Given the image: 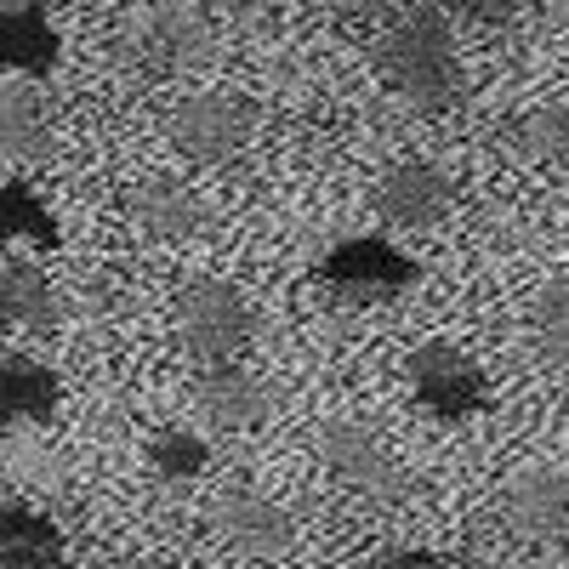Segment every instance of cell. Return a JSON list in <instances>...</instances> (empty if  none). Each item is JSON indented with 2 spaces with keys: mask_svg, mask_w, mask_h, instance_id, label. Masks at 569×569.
I'll use <instances>...</instances> for the list:
<instances>
[{
  "mask_svg": "<svg viewBox=\"0 0 569 569\" xmlns=\"http://www.w3.org/2000/svg\"><path fill=\"white\" fill-rule=\"evenodd\" d=\"M194 410H200L206 427H217V433H246V427L268 421L273 393H268L262 376H251L240 365H217L194 382Z\"/></svg>",
  "mask_w": 569,
  "mask_h": 569,
  "instance_id": "cell-11",
  "label": "cell"
},
{
  "mask_svg": "<svg viewBox=\"0 0 569 569\" xmlns=\"http://www.w3.org/2000/svg\"><path fill=\"white\" fill-rule=\"evenodd\" d=\"M114 52L142 74H188L217 52V29L200 7H137L114 29Z\"/></svg>",
  "mask_w": 569,
  "mask_h": 569,
  "instance_id": "cell-2",
  "label": "cell"
},
{
  "mask_svg": "<svg viewBox=\"0 0 569 569\" xmlns=\"http://www.w3.org/2000/svg\"><path fill=\"white\" fill-rule=\"evenodd\" d=\"M376 569H456V563H445V558H433V552H388Z\"/></svg>",
  "mask_w": 569,
  "mask_h": 569,
  "instance_id": "cell-22",
  "label": "cell"
},
{
  "mask_svg": "<svg viewBox=\"0 0 569 569\" xmlns=\"http://www.w3.org/2000/svg\"><path fill=\"white\" fill-rule=\"evenodd\" d=\"M376 74L410 109H456L461 103V52L439 7H405L376 40Z\"/></svg>",
  "mask_w": 569,
  "mask_h": 569,
  "instance_id": "cell-1",
  "label": "cell"
},
{
  "mask_svg": "<svg viewBox=\"0 0 569 569\" xmlns=\"http://www.w3.org/2000/svg\"><path fill=\"white\" fill-rule=\"evenodd\" d=\"M177 337L211 370L251 342V308L228 279H188L177 291Z\"/></svg>",
  "mask_w": 569,
  "mask_h": 569,
  "instance_id": "cell-5",
  "label": "cell"
},
{
  "mask_svg": "<svg viewBox=\"0 0 569 569\" xmlns=\"http://www.w3.org/2000/svg\"><path fill=\"white\" fill-rule=\"evenodd\" d=\"M63 58V34L52 29L46 7H23V0H7L0 7V63L7 74H23V80H46Z\"/></svg>",
  "mask_w": 569,
  "mask_h": 569,
  "instance_id": "cell-13",
  "label": "cell"
},
{
  "mask_svg": "<svg viewBox=\"0 0 569 569\" xmlns=\"http://www.w3.org/2000/svg\"><path fill=\"white\" fill-rule=\"evenodd\" d=\"M257 131V103L240 98V91H194V98H182L177 114H171V142L182 160L194 166H228L233 154L251 142Z\"/></svg>",
  "mask_w": 569,
  "mask_h": 569,
  "instance_id": "cell-4",
  "label": "cell"
},
{
  "mask_svg": "<svg viewBox=\"0 0 569 569\" xmlns=\"http://www.w3.org/2000/svg\"><path fill=\"white\" fill-rule=\"evenodd\" d=\"M501 518L518 541L530 547H569V472L563 467H530L507 479Z\"/></svg>",
  "mask_w": 569,
  "mask_h": 569,
  "instance_id": "cell-8",
  "label": "cell"
},
{
  "mask_svg": "<svg viewBox=\"0 0 569 569\" xmlns=\"http://www.w3.org/2000/svg\"><path fill=\"white\" fill-rule=\"evenodd\" d=\"M0 308L18 330H40V337L58 325V291L29 257H7V268H0Z\"/></svg>",
  "mask_w": 569,
  "mask_h": 569,
  "instance_id": "cell-17",
  "label": "cell"
},
{
  "mask_svg": "<svg viewBox=\"0 0 569 569\" xmlns=\"http://www.w3.org/2000/svg\"><path fill=\"white\" fill-rule=\"evenodd\" d=\"M0 154L12 166H52L58 142H52V109H46L40 86L7 80L0 91Z\"/></svg>",
  "mask_w": 569,
  "mask_h": 569,
  "instance_id": "cell-12",
  "label": "cell"
},
{
  "mask_svg": "<svg viewBox=\"0 0 569 569\" xmlns=\"http://www.w3.org/2000/svg\"><path fill=\"white\" fill-rule=\"evenodd\" d=\"M450 206H456V182L427 160H405L382 171V182L370 188V211L388 228H433L450 217Z\"/></svg>",
  "mask_w": 569,
  "mask_h": 569,
  "instance_id": "cell-10",
  "label": "cell"
},
{
  "mask_svg": "<svg viewBox=\"0 0 569 569\" xmlns=\"http://www.w3.org/2000/svg\"><path fill=\"white\" fill-rule=\"evenodd\" d=\"M410 388H416L421 410L439 416V421H467L490 399V382H485L479 359H472L467 348H456V342H421L410 353Z\"/></svg>",
  "mask_w": 569,
  "mask_h": 569,
  "instance_id": "cell-6",
  "label": "cell"
},
{
  "mask_svg": "<svg viewBox=\"0 0 569 569\" xmlns=\"http://www.w3.org/2000/svg\"><path fill=\"white\" fill-rule=\"evenodd\" d=\"M103 569H171V563H160V558H142V552H131V558H114V563H103Z\"/></svg>",
  "mask_w": 569,
  "mask_h": 569,
  "instance_id": "cell-23",
  "label": "cell"
},
{
  "mask_svg": "<svg viewBox=\"0 0 569 569\" xmlns=\"http://www.w3.org/2000/svg\"><path fill=\"white\" fill-rule=\"evenodd\" d=\"M313 273H319L325 291L337 302H348V308H382V302H393L399 291L416 284V262L399 246L376 240V233H359V240L330 246Z\"/></svg>",
  "mask_w": 569,
  "mask_h": 569,
  "instance_id": "cell-3",
  "label": "cell"
},
{
  "mask_svg": "<svg viewBox=\"0 0 569 569\" xmlns=\"http://www.w3.org/2000/svg\"><path fill=\"white\" fill-rule=\"evenodd\" d=\"M507 142L536 166H569V103H541L525 109L507 126Z\"/></svg>",
  "mask_w": 569,
  "mask_h": 569,
  "instance_id": "cell-18",
  "label": "cell"
},
{
  "mask_svg": "<svg viewBox=\"0 0 569 569\" xmlns=\"http://www.w3.org/2000/svg\"><path fill=\"white\" fill-rule=\"evenodd\" d=\"M0 211H7V233L12 240H29L34 251H58V222H52V211H46V200L34 194L29 182H7L0 188Z\"/></svg>",
  "mask_w": 569,
  "mask_h": 569,
  "instance_id": "cell-19",
  "label": "cell"
},
{
  "mask_svg": "<svg viewBox=\"0 0 569 569\" xmlns=\"http://www.w3.org/2000/svg\"><path fill=\"white\" fill-rule=\"evenodd\" d=\"M0 569H69V541L46 512L7 501L0 512Z\"/></svg>",
  "mask_w": 569,
  "mask_h": 569,
  "instance_id": "cell-15",
  "label": "cell"
},
{
  "mask_svg": "<svg viewBox=\"0 0 569 569\" xmlns=\"http://www.w3.org/2000/svg\"><path fill=\"white\" fill-rule=\"evenodd\" d=\"M142 450H149V467L160 472L166 485H188V479H200L206 461H211V450H206L194 433H171V427H166V433H149V445H142Z\"/></svg>",
  "mask_w": 569,
  "mask_h": 569,
  "instance_id": "cell-21",
  "label": "cell"
},
{
  "mask_svg": "<svg viewBox=\"0 0 569 569\" xmlns=\"http://www.w3.org/2000/svg\"><path fill=\"white\" fill-rule=\"evenodd\" d=\"M131 222L149 233V240L160 246H182L194 240V233L206 228V206L188 182H171V177H149L131 188Z\"/></svg>",
  "mask_w": 569,
  "mask_h": 569,
  "instance_id": "cell-14",
  "label": "cell"
},
{
  "mask_svg": "<svg viewBox=\"0 0 569 569\" xmlns=\"http://www.w3.org/2000/svg\"><path fill=\"white\" fill-rule=\"evenodd\" d=\"M58 410V376L52 365H40L29 353H7V365H0V416H7V427L18 433V427H40L52 421Z\"/></svg>",
  "mask_w": 569,
  "mask_h": 569,
  "instance_id": "cell-16",
  "label": "cell"
},
{
  "mask_svg": "<svg viewBox=\"0 0 569 569\" xmlns=\"http://www.w3.org/2000/svg\"><path fill=\"white\" fill-rule=\"evenodd\" d=\"M530 337L547 365H569V279H552L530 308Z\"/></svg>",
  "mask_w": 569,
  "mask_h": 569,
  "instance_id": "cell-20",
  "label": "cell"
},
{
  "mask_svg": "<svg viewBox=\"0 0 569 569\" xmlns=\"http://www.w3.org/2000/svg\"><path fill=\"white\" fill-rule=\"evenodd\" d=\"M211 525H217V536L240 552V558H257V563H268V558H284L297 547V525H291V512H284L279 501H268L262 490H222L217 501H211Z\"/></svg>",
  "mask_w": 569,
  "mask_h": 569,
  "instance_id": "cell-9",
  "label": "cell"
},
{
  "mask_svg": "<svg viewBox=\"0 0 569 569\" xmlns=\"http://www.w3.org/2000/svg\"><path fill=\"white\" fill-rule=\"evenodd\" d=\"M319 456L330 461V472H337L342 485H353L359 496L370 501H399L405 496V467L399 456L382 445V433L353 416H337L319 427Z\"/></svg>",
  "mask_w": 569,
  "mask_h": 569,
  "instance_id": "cell-7",
  "label": "cell"
}]
</instances>
